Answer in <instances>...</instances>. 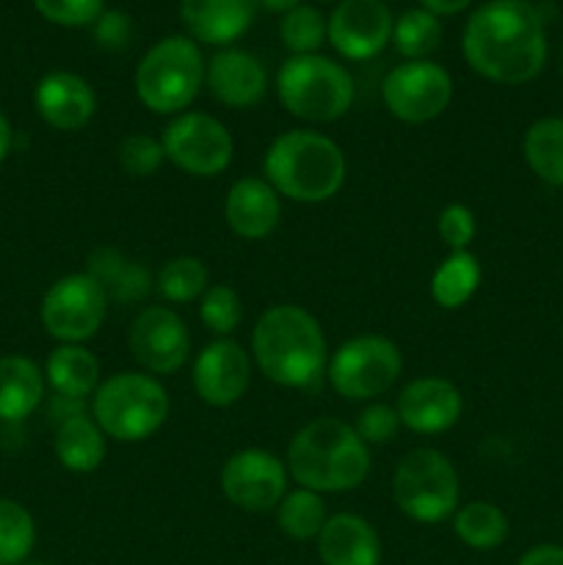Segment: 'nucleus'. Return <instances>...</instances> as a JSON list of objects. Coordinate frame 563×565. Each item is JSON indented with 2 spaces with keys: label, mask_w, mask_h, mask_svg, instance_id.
Listing matches in <instances>:
<instances>
[{
  "label": "nucleus",
  "mask_w": 563,
  "mask_h": 565,
  "mask_svg": "<svg viewBox=\"0 0 563 565\" xmlns=\"http://www.w3.org/2000/svg\"><path fill=\"white\" fill-rule=\"evenodd\" d=\"M464 61L480 77L500 86H522L546 64V31L528 0H489L464 25Z\"/></svg>",
  "instance_id": "f257e3e1"
},
{
  "label": "nucleus",
  "mask_w": 563,
  "mask_h": 565,
  "mask_svg": "<svg viewBox=\"0 0 563 565\" xmlns=\"http://www.w3.org/2000/svg\"><path fill=\"white\" fill-rule=\"evenodd\" d=\"M252 362L274 384L312 390L326 375L329 342L312 312L296 303H276L254 323Z\"/></svg>",
  "instance_id": "f03ea898"
},
{
  "label": "nucleus",
  "mask_w": 563,
  "mask_h": 565,
  "mask_svg": "<svg viewBox=\"0 0 563 565\" xmlns=\"http://www.w3.org/2000/svg\"><path fill=\"white\" fill-rule=\"evenodd\" d=\"M285 463L301 489L346 494L368 480L370 447L359 439L353 425L334 417H318L296 430Z\"/></svg>",
  "instance_id": "7ed1b4c3"
},
{
  "label": "nucleus",
  "mask_w": 563,
  "mask_h": 565,
  "mask_svg": "<svg viewBox=\"0 0 563 565\" xmlns=\"http://www.w3.org/2000/svg\"><path fill=\"white\" fill-rule=\"evenodd\" d=\"M263 171L279 196L298 204H320L346 185L348 160L340 143L323 132L287 130L270 141Z\"/></svg>",
  "instance_id": "20e7f679"
},
{
  "label": "nucleus",
  "mask_w": 563,
  "mask_h": 565,
  "mask_svg": "<svg viewBox=\"0 0 563 565\" xmlns=\"http://www.w3.org/2000/svg\"><path fill=\"white\" fill-rule=\"evenodd\" d=\"M169 412V392L149 373H116L92 395L94 423L121 445H138L158 434Z\"/></svg>",
  "instance_id": "39448f33"
},
{
  "label": "nucleus",
  "mask_w": 563,
  "mask_h": 565,
  "mask_svg": "<svg viewBox=\"0 0 563 565\" xmlns=\"http://www.w3.org/2000/svg\"><path fill=\"white\" fill-rule=\"evenodd\" d=\"M353 86L351 72L334 58L290 55L276 72V97L282 108L307 125H329L351 110Z\"/></svg>",
  "instance_id": "423d86ee"
},
{
  "label": "nucleus",
  "mask_w": 563,
  "mask_h": 565,
  "mask_svg": "<svg viewBox=\"0 0 563 565\" xmlns=\"http://www.w3.org/2000/svg\"><path fill=\"white\" fill-rule=\"evenodd\" d=\"M204 55L191 36H163L136 66V94L158 116H180L204 86Z\"/></svg>",
  "instance_id": "0eeeda50"
},
{
  "label": "nucleus",
  "mask_w": 563,
  "mask_h": 565,
  "mask_svg": "<svg viewBox=\"0 0 563 565\" xmlns=\"http://www.w3.org/2000/svg\"><path fill=\"white\" fill-rule=\"evenodd\" d=\"M392 500L397 511L419 524H439L458 511L461 480L445 452L417 447L406 452L392 475Z\"/></svg>",
  "instance_id": "6e6552de"
},
{
  "label": "nucleus",
  "mask_w": 563,
  "mask_h": 565,
  "mask_svg": "<svg viewBox=\"0 0 563 565\" xmlns=\"http://www.w3.org/2000/svg\"><path fill=\"white\" fill-rule=\"evenodd\" d=\"M401 348L384 334H359L342 342L326 364L331 390L351 403H373L401 379Z\"/></svg>",
  "instance_id": "1a4fd4ad"
},
{
  "label": "nucleus",
  "mask_w": 563,
  "mask_h": 565,
  "mask_svg": "<svg viewBox=\"0 0 563 565\" xmlns=\"http://www.w3.org/2000/svg\"><path fill=\"white\" fill-rule=\"evenodd\" d=\"M39 318L44 331L59 340V345H83L103 329L108 318V298L86 270L61 276L44 292Z\"/></svg>",
  "instance_id": "9d476101"
},
{
  "label": "nucleus",
  "mask_w": 563,
  "mask_h": 565,
  "mask_svg": "<svg viewBox=\"0 0 563 565\" xmlns=\"http://www.w3.org/2000/svg\"><path fill=\"white\" fill-rule=\"evenodd\" d=\"M160 143L171 166L199 180L224 174L235 154V141L224 121L202 110H185L174 116L166 125Z\"/></svg>",
  "instance_id": "9b49d317"
},
{
  "label": "nucleus",
  "mask_w": 563,
  "mask_h": 565,
  "mask_svg": "<svg viewBox=\"0 0 563 565\" xmlns=\"http://www.w3.org/2000/svg\"><path fill=\"white\" fill-rule=\"evenodd\" d=\"M384 108L406 125L439 119L453 99V77L436 61H403L381 83Z\"/></svg>",
  "instance_id": "f8f14e48"
},
{
  "label": "nucleus",
  "mask_w": 563,
  "mask_h": 565,
  "mask_svg": "<svg viewBox=\"0 0 563 565\" xmlns=\"http://www.w3.org/2000/svg\"><path fill=\"white\" fill-rule=\"evenodd\" d=\"M287 463L263 447L232 452L221 469V491L226 500L246 513L276 511L287 494Z\"/></svg>",
  "instance_id": "ddd939ff"
},
{
  "label": "nucleus",
  "mask_w": 563,
  "mask_h": 565,
  "mask_svg": "<svg viewBox=\"0 0 563 565\" xmlns=\"http://www.w3.org/2000/svg\"><path fill=\"white\" fill-rule=\"evenodd\" d=\"M132 359L149 375H174L191 359V331L171 307H144L127 331Z\"/></svg>",
  "instance_id": "4468645a"
},
{
  "label": "nucleus",
  "mask_w": 563,
  "mask_h": 565,
  "mask_svg": "<svg viewBox=\"0 0 563 565\" xmlns=\"http://www.w3.org/2000/svg\"><path fill=\"white\" fill-rule=\"evenodd\" d=\"M252 353L235 340H213L193 359V392L210 408H230L252 384Z\"/></svg>",
  "instance_id": "2eb2a0df"
},
{
  "label": "nucleus",
  "mask_w": 563,
  "mask_h": 565,
  "mask_svg": "<svg viewBox=\"0 0 563 565\" xmlns=\"http://www.w3.org/2000/svg\"><path fill=\"white\" fill-rule=\"evenodd\" d=\"M392 11L384 0H340L329 14V44L348 61H370L392 42Z\"/></svg>",
  "instance_id": "dca6fc26"
},
{
  "label": "nucleus",
  "mask_w": 563,
  "mask_h": 565,
  "mask_svg": "<svg viewBox=\"0 0 563 565\" xmlns=\"http://www.w3.org/2000/svg\"><path fill=\"white\" fill-rule=\"evenodd\" d=\"M403 428L419 436H436L450 430L461 419L464 397L453 381L439 375H423L408 381L395 403Z\"/></svg>",
  "instance_id": "f3484780"
},
{
  "label": "nucleus",
  "mask_w": 563,
  "mask_h": 565,
  "mask_svg": "<svg viewBox=\"0 0 563 565\" xmlns=\"http://www.w3.org/2000/svg\"><path fill=\"white\" fill-rule=\"evenodd\" d=\"M204 86L215 103L235 110H248L268 94V72L263 61L241 47H221L204 64Z\"/></svg>",
  "instance_id": "a211bd4d"
},
{
  "label": "nucleus",
  "mask_w": 563,
  "mask_h": 565,
  "mask_svg": "<svg viewBox=\"0 0 563 565\" xmlns=\"http://www.w3.org/2000/svg\"><path fill=\"white\" fill-rule=\"evenodd\" d=\"M33 105L44 125L61 132H77L94 119L97 94L86 77L70 70L47 72L33 88Z\"/></svg>",
  "instance_id": "6ab92c4d"
},
{
  "label": "nucleus",
  "mask_w": 563,
  "mask_h": 565,
  "mask_svg": "<svg viewBox=\"0 0 563 565\" xmlns=\"http://www.w3.org/2000/svg\"><path fill=\"white\" fill-rule=\"evenodd\" d=\"M224 218L241 241H265L282 224V196L265 177H241L226 191Z\"/></svg>",
  "instance_id": "aec40b11"
},
{
  "label": "nucleus",
  "mask_w": 563,
  "mask_h": 565,
  "mask_svg": "<svg viewBox=\"0 0 563 565\" xmlns=\"http://www.w3.org/2000/svg\"><path fill=\"white\" fill-rule=\"evenodd\" d=\"M257 0H180V17L193 42L230 47L252 28Z\"/></svg>",
  "instance_id": "412c9836"
},
{
  "label": "nucleus",
  "mask_w": 563,
  "mask_h": 565,
  "mask_svg": "<svg viewBox=\"0 0 563 565\" xmlns=\"http://www.w3.org/2000/svg\"><path fill=\"white\" fill-rule=\"evenodd\" d=\"M323 565H381V539L368 519L357 513H334L318 539Z\"/></svg>",
  "instance_id": "4be33fe9"
},
{
  "label": "nucleus",
  "mask_w": 563,
  "mask_h": 565,
  "mask_svg": "<svg viewBox=\"0 0 563 565\" xmlns=\"http://www.w3.org/2000/svg\"><path fill=\"white\" fill-rule=\"evenodd\" d=\"M86 274L103 287L108 303H141L152 292L155 279L147 265L114 246H97L86 259Z\"/></svg>",
  "instance_id": "5701e85b"
},
{
  "label": "nucleus",
  "mask_w": 563,
  "mask_h": 565,
  "mask_svg": "<svg viewBox=\"0 0 563 565\" xmlns=\"http://www.w3.org/2000/svg\"><path fill=\"white\" fill-rule=\"evenodd\" d=\"M44 370L28 356L0 359V419L22 423L44 401Z\"/></svg>",
  "instance_id": "b1692460"
},
{
  "label": "nucleus",
  "mask_w": 563,
  "mask_h": 565,
  "mask_svg": "<svg viewBox=\"0 0 563 565\" xmlns=\"http://www.w3.org/2000/svg\"><path fill=\"white\" fill-rule=\"evenodd\" d=\"M53 450L61 467L70 472H97L108 456V436L94 423L92 414H77V417L59 423Z\"/></svg>",
  "instance_id": "393cba45"
},
{
  "label": "nucleus",
  "mask_w": 563,
  "mask_h": 565,
  "mask_svg": "<svg viewBox=\"0 0 563 565\" xmlns=\"http://www.w3.org/2000/svg\"><path fill=\"white\" fill-rule=\"evenodd\" d=\"M99 359L86 345H59L44 362V381L59 397L86 401L103 384Z\"/></svg>",
  "instance_id": "a878e982"
},
{
  "label": "nucleus",
  "mask_w": 563,
  "mask_h": 565,
  "mask_svg": "<svg viewBox=\"0 0 563 565\" xmlns=\"http://www.w3.org/2000/svg\"><path fill=\"white\" fill-rule=\"evenodd\" d=\"M524 163L541 182L563 188V116H544L524 130Z\"/></svg>",
  "instance_id": "bb28decb"
},
{
  "label": "nucleus",
  "mask_w": 563,
  "mask_h": 565,
  "mask_svg": "<svg viewBox=\"0 0 563 565\" xmlns=\"http://www.w3.org/2000/svg\"><path fill=\"white\" fill-rule=\"evenodd\" d=\"M480 279L484 268L472 252H450L431 276V298L447 312L461 309L478 292Z\"/></svg>",
  "instance_id": "cd10ccee"
},
{
  "label": "nucleus",
  "mask_w": 563,
  "mask_h": 565,
  "mask_svg": "<svg viewBox=\"0 0 563 565\" xmlns=\"http://www.w3.org/2000/svg\"><path fill=\"white\" fill-rule=\"evenodd\" d=\"M453 533L464 546L475 552H491L506 544L508 516L495 502L475 500L453 513Z\"/></svg>",
  "instance_id": "c85d7f7f"
},
{
  "label": "nucleus",
  "mask_w": 563,
  "mask_h": 565,
  "mask_svg": "<svg viewBox=\"0 0 563 565\" xmlns=\"http://www.w3.org/2000/svg\"><path fill=\"white\" fill-rule=\"evenodd\" d=\"M276 522L279 530L293 541H315L329 522L326 500L318 491H309L298 486L296 491H287L285 500L276 505Z\"/></svg>",
  "instance_id": "c756f323"
},
{
  "label": "nucleus",
  "mask_w": 563,
  "mask_h": 565,
  "mask_svg": "<svg viewBox=\"0 0 563 565\" xmlns=\"http://www.w3.org/2000/svg\"><path fill=\"white\" fill-rule=\"evenodd\" d=\"M392 44L406 61H425L436 53L442 44V22L439 17L419 9L403 11L392 28Z\"/></svg>",
  "instance_id": "7c9ffc66"
},
{
  "label": "nucleus",
  "mask_w": 563,
  "mask_h": 565,
  "mask_svg": "<svg viewBox=\"0 0 563 565\" xmlns=\"http://www.w3.org/2000/svg\"><path fill=\"white\" fill-rule=\"evenodd\" d=\"M210 287L208 265L199 257H174L160 268L155 279V290L166 303H191L204 296Z\"/></svg>",
  "instance_id": "2f4dec72"
},
{
  "label": "nucleus",
  "mask_w": 563,
  "mask_h": 565,
  "mask_svg": "<svg viewBox=\"0 0 563 565\" xmlns=\"http://www.w3.org/2000/svg\"><path fill=\"white\" fill-rule=\"evenodd\" d=\"M36 544V522L17 500L0 497V565H22Z\"/></svg>",
  "instance_id": "473e14b6"
},
{
  "label": "nucleus",
  "mask_w": 563,
  "mask_h": 565,
  "mask_svg": "<svg viewBox=\"0 0 563 565\" xmlns=\"http://www.w3.org/2000/svg\"><path fill=\"white\" fill-rule=\"evenodd\" d=\"M329 20L315 6H296L293 11L282 14L279 39L293 55H312L329 42Z\"/></svg>",
  "instance_id": "72a5a7b5"
},
{
  "label": "nucleus",
  "mask_w": 563,
  "mask_h": 565,
  "mask_svg": "<svg viewBox=\"0 0 563 565\" xmlns=\"http://www.w3.org/2000/svg\"><path fill=\"white\" fill-rule=\"evenodd\" d=\"M199 301V318L204 329L213 331L215 340H226L243 323L241 296L230 285H210Z\"/></svg>",
  "instance_id": "f704fd0d"
},
{
  "label": "nucleus",
  "mask_w": 563,
  "mask_h": 565,
  "mask_svg": "<svg viewBox=\"0 0 563 565\" xmlns=\"http://www.w3.org/2000/svg\"><path fill=\"white\" fill-rule=\"evenodd\" d=\"M116 158H119V169L132 180L155 177L160 166L166 163L163 143H160V138L149 136V132H130V136L121 138Z\"/></svg>",
  "instance_id": "c9c22d12"
},
{
  "label": "nucleus",
  "mask_w": 563,
  "mask_h": 565,
  "mask_svg": "<svg viewBox=\"0 0 563 565\" xmlns=\"http://www.w3.org/2000/svg\"><path fill=\"white\" fill-rule=\"evenodd\" d=\"M33 9L61 28H86L105 11V0H33Z\"/></svg>",
  "instance_id": "e433bc0d"
},
{
  "label": "nucleus",
  "mask_w": 563,
  "mask_h": 565,
  "mask_svg": "<svg viewBox=\"0 0 563 565\" xmlns=\"http://www.w3.org/2000/svg\"><path fill=\"white\" fill-rule=\"evenodd\" d=\"M353 430H357V436L368 447H381L395 439L397 430H401V417H397L395 406L373 401L359 412Z\"/></svg>",
  "instance_id": "4c0bfd02"
},
{
  "label": "nucleus",
  "mask_w": 563,
  "mask_h": 565,
  "mask_svg": "<svg viewBox=\"0 0 563 565\" xmlns=\"http://www.w3.org/2000/svg\"><path fill=\"white\" fill-rule=\"evenodd\" d=\"M436 232L445 241L450 252H469V243L478 235V224H475V213L467 204H447L436 218Z\"/></svg>",
  "instance_id": "58836bf2"
},
{
  "label": "nucleus",
  "mask_w": 563,
  "mask_h": 565,
  "mask_svg": "<svg viewBox=\"0 0 563 565\" xmlns=\"http://www.w3.org/2000/svg\"><path fill=\"white\" fill-rule=\"evenodd\" d=\"M94 42L103 50H125L132 39V20L119 9H105L94 22Z\"/></svg>",
  "instance_id": "ea45409f"
},
{
  "label": "nucleus",
  "mask_w": 563,
  "mask_h": 565,
  "mask_svg": "<svg viewBox=\"0 0 563 565\" xmlns=\"http://www.w3.org/2000/svg\"><path fill=\"white\" fill-rule=\"evenodd\" d=\"M517 565H563V546L557 544H539L524 552Z\"/></svg>",
  "instance_id": "a19ab883"
},
{
  "label": "nucleus",
  "mask_w": 563,
  "mask_h": 565,
  "mask_svg": "<svg viewBox=\"0 0 563 565\" xmlns=\"http://www.w3.org/2000/svg\"><path fill=\"white\" fill-rule=\"evenodd\" d=\"M419 6L436 17H453V14H461L464 9H469L472 0H419Z\"/></svg>",
  "instance_id": "79ce46f5"
},
{
  "label": "nucleus",
  "mask_w": 563,
  "mask_h": 565,
  "mask_svg": "<svg viewBox=\"0 0 563 565\" xmlns=\"http://www.w3.org/2000/svg\"><path fill=\"white\" fill-rule=\"evenodd\" d=\"M11 141H14V132H11V121L6 119V114L0 110V163H3L6 154L11 152Z\"/></svg>",
  "instance_id": "37998d69"
},
{
  "label": "nucleus",
  "mask_w": 563,
  "mask_h": 565,
  "mask_svg": "<svg viewBox=\"0 0 563 565\" xmlns=\"http://www.w3.org/2000/svg\"><path fill=\"white\" fill-rule=\"evenodd\" d=\"M257 6H263L270 14H287V11H293L296 6H301V0H257Z\"/></svg>",
  "instance_id": "c03bdc74"
},
{
  "label": "nucleus",
  "mask_w": 563,
  "mask_h": 565,
  "mask_svg": "<svg viewBox=\"0 0 563 565\" xmlns=\"http://www.w3.org/2000/svg\"><path fill=\"white\" fill-rule=\"evenodd\" d=\"M22 565H50V563H42V561H28V563H22Z\"/></svg>",
  "instance_id": "a18cd8bd"
},
{
  "label": "nucleus",
  "mask_w": 563,
  "mask_h": 565,
  "mask_svg": "<svg viewBox=\"0 0 563 565\" xmlns=\"http://www.w3.org/2000/svg\"><path fill=\"white\" fill-rule=\"evenodd\" d=\"M320 3H334V0H320ZM337 3H340V0H337Z\"/></svg>",
  "instance_id": "49530a36"
}]
</instances>
